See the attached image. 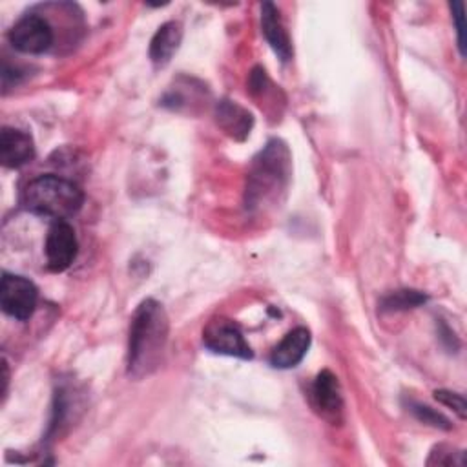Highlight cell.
Listing matches in <instances>:
<instances>
[{
	"mask_svg": "<svg viewBox=\"0 0 467 467\" xmlns=\"http://www.w3.org/2000/svg\"><path fill=\"white\" fill-rule=\"evenodd\" d=\"M310 401L314 410L328 420L330 423H337L343 414V396L339 389V381L334 372L321 370L314 378L312 389H310Z\"/></svg>",
	"mask_w": 467,
	"mask_h": 467,
	"instance_id": "ba28073f",
	"label": "cell"
},
{
	"mask_svg": "<svg viewBox=\"0 0 467 467\" xmlns=\"http://www.w3.org/2000/svg\"><path fill=\"white\" fill-rule=\"evenodd\" d=\"M434 398H436L440 403H443V405H447L449 409H452L462 420H465V416H467V403H465V400H463L462 394L452 392V390H443V389H440V390H434Z\"/></svg>",
	"mask_w": 467,
	"mask_h": 467,
	"instance_id": "2e32d148",
	"label": "cell"
},
{
	"mask_svg": "<svg viewBox=\"0 0 467 467\" xmlns=\"http://www.w3.org/2000/svg\"><path fill=\"white\" fill-rule=\"evenodd\" d=\"M215 120L217 124L234 139L244 140L250 135V130L254 126V117L248 109L239 106L234 100L223 99L215 104Z\"/></svg>",
	"mask_w": 467,
	"mask_h": 467,
	"instance_id": "4fadbf2b",
	"label": "cell"
},
{
	"mask_svg": "<svg viewBox=\"0 0 467 467\" xmlns=\"http://www.w3.org/2000/svg\"><path fill=\"white\" fill-rule=\"evenodd\" d=\"M451 13H452V20L456 26V35H458V47L462 57L465 55V24H463V4L462 2H452L449 4Z\"/></svg>",
	"mask_w": 467,
	"mask_h": 467,
	"instance_id": "e0dca14e",
	"label": "cell"
},
{
	"mask_svg": "<svg viewBox=\"0 0 467 467\" xmlns=\"http://www.w3.org/2000/svg\"><path fill=\"white\" fill-rule=\"evenodd\" d=\"M409 410L423 423L431 425V427H436V429H443V431H449L451 429V421L438 410L431 409L429 405H423V403H416V401H409Z\"/></svg>",
	"mask_w": 467,
	"mask_h": 467,
	"instance_id": "9a60e30c",
	"label": "cell"
},
{
	"mask_svg": "<svg viewBox=\"0 0 467 467\" xmlns=\"http://www.w3.org/2000/svg\"><path fill=\"white\" fill-rule=\"evenodd\" d=\"M22 204L35 215L66 221L82 208L84 192L66 177L46 173L27 182L22 193Z\"/></svg>",
	"mask_w": 467,
	"mask_h": 467,
	"instance_id": "3957f363",
	"label": "cell"
},
{
	"mask_svg": "<svg viewBox=\"0 0 467 467\" xmlns=\"http://www.w3.org/2000/svg\"><path fill=\"white\" fill-rule=\"evenodd\" d=\"M36 301L38 290L33 281L18 274H2L0 306L9 317L16 321H27L35 314Z\"/></svg>",
	"mask_w": 467,
	"mask_h": 467,
	"instance_id": "5b68a950",
	"label": "cell"
},
{
	"mask_svg": "<svg viewBox=\"0 0 467 467\" xmlns=\"http://www.w3.org/2000/svg\"><path fill=\"white\" fill-rule=\"evenodd\" d=\"M423 303H427V296L423 292L412 290V288H401V290H394V292L387 294L381 299L379 308L385 312H400V310L416 308Z\"/></svg>",
	"mask_w": 467,
	"mask_h": 467,
	"instance_id": "5bb4252c",
	"label": "cell"
},
{
	"mask_svg": "<svg viewBox=\"0 0 467 467\" xmlns=\"http://www.w3.org/2000/svg\"><path fill=\"white\" fill-rule=\"evenodd\" d=\"M44 252L46 265L51 272H64L71 266L78 254V241L67 221H55L51 224L46 235Z\"/></svg>",
	"mask_w": 467,
	"mask_h": 467,
	"instance_id": "52a82bcc",
	"label": "cell"
},
{
	"mask_svg": "<svg viewBox=\"0 0 467 467\" xmlns=\"http://www.w3.org/2000/svg\"><path fill=\"white\" fill-rule=\"evenodd\" d=\"M7 38L16 51L27 55H40L53 46L55 33L47 18L38 13H26L13 24Z\"/></svg>",
	"mask_w": 467,
	"mask_h": 467,
	"instance_id": "277c9868",
	"label": "cell"
},
{
	"mask_svg": "<svg viewBox=\"0 0 467 467\" xmlns=\"http://www.w3.org/2000/svg\"><path fill=\"white\" fill-rule=\"evenodd\" d=\"M261 31L272 47V51L277 55L281 62H288L292 58V42L288 36V31L283 24L281 13L275 4L263 2L261 4Z\"/></svg>",
	"mask_w": 467,
	"mask_h": 467,
	"instance_id": "30bf717a",
	"label": "cell"
},
{
	"mask_svg": "<svg viewBox=\"0 0 467 467\" xmlns=\"http://www.w3.org/2000/svg\"><path fill=\"white\" fill-rule=\"evenodd\" d=\"M290 175L292 155L288 146L281 139H270L252 159L244 188L246 208L257 210L279 201V195L288 186Z\"/></svg>",
	"mask_w": 467,
	"mask_h": 467,
	"instance_id": "7a4b0ae2",
	"label": "cell"
},
{
	"mask_svg": "<svg viewBox=\"0 0 467 467\" xmlns=\"http://www.w3.org/2000/svg\"><path fill=\"white\" fill-rule=\"evenodd\" d=\"M35 157L33 137L16 128H4L0 133V161L5 168H20Z\"/></svg>",
	"mask_w": 467,
	"mask_h": 467,
	"instance_id": "8fae6325",
	"label": "cell"
},
{
	"mask_svg": "<svg viewBox=\"0 0 467 467\" xmlns=\"http://www.w3.org/2000/svg\"><path fill=\"white\" fill-rule=\"evenodd\" d=\"M204 347L213 354H223L239 359H252L254 352L243 330L230 319L219 317L208 323L202 332Z\"/></svg>",
	"mask_w": 467,
	"mask_h": 467,
	"instance_id": "8992f818",
	"label": "cell"
},
{
	"mask_svg": "<svg viewBox=\"0 0 467 467\" xmlns=\"http://www.w3.org/2000/svg\"><path fill=\"white\" fill-rule=\"evenodd\" d=\"M463 454L462 451L454 452V449L451 447H445V445H438L434 447V451L431 452V458L427 463H438V465H452V463H460L458 460H454V456H460ZM462 465V463H460Z\"/></svg>",
	"mask_w": 467,
	"mask_h": 467,
	"instance_id": "ac0fdd59",
	"label": "cell"
},
{
	"mask_svg": "<svg viewBox=\"0 0 467 467\" xmlns=\"http://www.w3.org/2000/svg\"><path fill=\"white\" fill-rule=\"evenodd\" d=\"M312 343L310 330L306 327L292 328L270 352V365L274 368H294L306 356Z\"/></svg>",
	"mask_w": 467,
	"mask_h": 467,
	"instance_id": "9c48e42d",
	"label": "cell"
},
{
	"mask_svg": "<svg viewBox=\"0 0 467 467\" xmlns=\"http://www.w3.org/2000/svg\"><path fill=\"white\" fill-rule=\"evenodd\" d=\"M170 323L164 306L155 299H144L133 312L128 336V376L144 378L159 368L166 341H168Z\"/></svg>",
	"mask_w": 467,
	"mask_h": 467,
	"instance_id": "6da1fadb",
	"label": "cell"
},
{
	"mask_svg": "<svg viewBox=\"0 0 467 467\" xmlns=\"http://www.w3.org/2000/svg\"><path fill=\"white\" fill-rule=\"evenodd\" d=\"M182 40V26L175 20L164 22L150 40V60L155 67L170 64Z\"/></svg>",
	"mask_w": 467,
	"mask_h": 467,
	"instance_id": "7c38bea8",
	"label": "cell"
}]
</instances>
